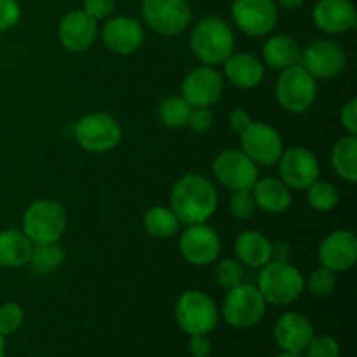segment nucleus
Wrapping results in <instances>:
<instances>
[{
    "mask_svg": "<svg viewBox=\"0 0 357 357\" xmlns=\"http://www.w3.org/2000/svg\"><path fill=\"white\" fill-rule=\"evenodd\" d=\"M169 202L180 223H206L218 208V192L206 176L188 173L174 183Z\"/></svg>",
    "mask_w": 357,
    "mask_h": 357,
    "instance_id": "f257e3e1",
    "label": "nucleus"
},
{
    "mask_svg": "<svg viewBox=\"0 0 357 357\" xmlns=\"http://www.w3.org/2000/svg\"><path fill=\"white\" fill-rule=\"evenodd\" d=\"M305 289L302 272L289 261H268L261 267L258 291L272 305H288L298 300Z\"/></svg>",
    "mask_w": 357,
    "mask_h": 357,
    "instance_id": "f03ea898",
    "label": "nucleus"
},
{
    "mask_svg": "<svg viewBox=\"0 0 357 357\" xmlns=\"http://www.w3.org/2000/svg\"><path fill=\"white\" fill-rule=\"evenodd\" d=\"M234 33L220 17H206L195 24L190 37L192 52L204 65L216 66L234 52Z\"/></svg>",
    "mask_w": 357,
    "mask_h": 357,
    "instance_id": "7ed1b4c3",
    "label": "nucleus"
},
{
    "mask_svg": "<svg viewBox=\"0 0 357 357\" xmlns=\"http://www.w3.org/2000/svg\"><path fill=\"white\" fill-rule=\"evenodd\" d=\"M66 229V213L59 202L38 199L23 215V234L33 244L58 243Z\"/></svg>",
    "mask_w": 357,
    "mask_h": 357,
    "instance_id": "20e7f679",
    "label": "nucleus"
},
{
    "mask_svg": "<svg viewBox=\"0 0 357 357\" xmlns=\"http://www.w3.org/2000/svg\"><path fill=\"white\" fill-rule=\"evenodd\" d=\"M265 305L267 302L257 286L241 282L239 286L229 289L227 293L223 300L222 316L229 326L246 330L260 323L265 314Z\"/></svg>",
    "mask_w": 357,
    "mask_h": 357,
    "instance_id": "39448f33",
    "label": "nucleus"
},
{
    "mask_svg": "<svg viewBox=\"0 0 357 357\" xmlns=\"http://www.w3.org/2000/svg\"><path fill=\"white\" fill-rule=\"evenodd\" d=\"M279 105L291 114H305L317 96V82L302 65L281 72L275 86Z\"/></svg>",
    "mask_w": 357,
    "mask_h": 357,
    "instance_id": "423d86ee",
    "label": "nucleus"
},
{
    "mask_svg": "<svg viewBox=\"0 0 357 357\" xmlns=\"http://www.w3.org/2000/svg\"><path fill=\"white\" fill-rule=\"evenodd\" d=\"M178 324L187 335H209L218 324V309L202 291H185L174 307Z\"/></svg>",
    "mask_w": 357,
    "mask_h": 357,
    "instance_id": "0eeeda50",
    "label": "nucleus"
},
{
    "mask_svg": "<svg viewBox=\"0 0 357 357\" xmlns=\"http://www.w3.org/2000/svg\"><path fill=\"white\" fill-rule=\"evenodd\" d=\"M122 129L117 119L110 114H87L77 122L75 139L86 152H110L121 143Z\"/></svg>",
    "mask_w": 357,
    "mask_h": 357,
    "instance_id": "6e6552de",
    "label": "nucleus"
},
{
    "mask_svg": "<svg viewBox=\"0 0 357 357\" xmlns=\"http://www.w3.org/2000/svg\"><path fill=\"white\" fill-rule=\"evenodd\" d=\"M142 14L153 31L166 37L181 33L192 20L187 0H143Z\"/></svg>",
    "mask_w": 357,
    "mask_h": 357,
    "instance_id": "1a4fd4ad",
    "label": "nucleus"
},
{
    "mask_svg": "<svg viewBox=\"0 0 357 357\" xmlns=\"http://www.w3.org/2000/svg\"><path fill=\"white\" fill-rule=\"evenodd\" d=\"M300 65L316 80H330L340 75L347 66V54L338 42H310L302 51Z\"/></svg>",
    "mask_w": 357,
    "mask_h": 357,
    "instance_id": "9d476101",
    "label": "nucleus"
},
{
    "mask_svg": "<svg viewBox=\"0 0 357 357\" xmlns=\"http://www.w3.org/2000/svg\"><path fill=\"white\" fill-rule=\"evenodd\" d=\"M216 180L229 190H251L258 180V166L243 150H223L213 162Z\"/></svg>",
    "mask_w": 357,
    "mask_h": 357,
    "instance_id": "9b49d317",
    "label": "nucleus"
},
{
    "mask_svg": "<svg viewBox=\"0 0 357 357\" xmlns=\"http://www.w3.org/2000/svg\"><path fill=\"white\" fill-rule=\"evenodd\" d=\"M279 173L284 185L293 190H307L319 180L321 166L312 150L303 146H291L282 150L278 160Z\"/></svg>",
    "mask_w": 357,
    "mask_h": 357,
    "instance_id": "f8f14e48",
    "label": "nucleus"
},
{
    "mask_svg": "<svg viewBox=\"0 0 357 357\" xmlns=\"http://www.w3.org/2000/svg\"><path fill=\"white\" fill-rule=\"evenodd\" d=\"M232 17L248 37H264L278 24V3L274 0H236L232 3Z\"/></svg>",
    "mask_w": 357,
    "mask_h": 357,
    "instance_id": "ddd939ff",
    "label": "nucleus"
},
{
    "mask_svg": "<svg viewBox=\"0 0 357 357\" xmlns=\"http://www.w3.org/2000/svg\"><path fill=\"white\" fill-rule=\"evenodd\" d=\"M241 150L257 166H274L278 164L282 150V138L272 126L265 122H251L246 131L241 132Z\"/></svg>",
    "mask_w": 357,
    "mask_h": 357,
    "instance_id": "4468645a",
    "label": "nucleus"
},
{
    "mask_svg": "<svg viewBox=\"0 0 357 357\" xmlns=\"http://www.w3.org/2000/svg\"><path fill=\"white\" fill-rule=\"evenodd\" d=\"M223 75L213 66H197L185 75L181 96L192 108H209L222 98Z\"/></svg>",
    "mask_w": 357,
    "mask_h": 357,
    "instance_id": "2eb2a0df",
    "label": "nucleus"
},
{
    "mask_svg": "<svg viewBox=\"0 0 357 357\" xmlns=\"http://www.w3.org/2000/svg\"><path fill=\"white\" fill-rule=\"evenodd\" d=\"M222 243L220 237L211 227L206 223L188 225V229L180 237V251L185 260L195 267L211 265L218 260Z\"/></svg>",
    "mask_w": 357,
    "mask_h": 357,
    "instance_id": "dca6fc26",
    "label": "nucleus"
},
{
    "mask_svg": "<svg viewBox=\"0 0 357 357\" xmlns=\"http://www.w3.org/2000/svg\"><path fill=\"white\" fill-rule=\"evenodd\" d=\"M317 258L321 267L331 272H345L357 261V237L351 230H335L321 243Z\"/></svg>",
    "mask_w": 357,
    "mask_h": 357,
    "instance_id": "f3484780",
    "label": "nucleus"
},
{
    "mask_svg": "<svg viewBox=\"0 0 357 357\" xmlns=\"http://www.w3.org/2000/svg\"><path fill=\"white\" fill-rule=\"evenodd\" d=\"M312 21L324 33H347L357 24L356 7L351 0H319L312 9Z\"/></svg>",
    "mask_w": 357,
    "mask_h": 357,
    "instance_id": "a211bd4d",
    "label": "nucleus"
},
{
    "mask_svg": "<svg viewBox=\"0 0 357 357\" xmlns=\"http://www.w3.org/2000/svg\"><path fill=\"white\" fill-rule=\"evenodd\" d=\"M96 20L84 10H70L63 16L58 26V38L65 49L72 52H84L96 40Z\"/></svg>",
    "mask_w": 357,
    "mask_h": 357,
    "instance_id": "6ab92c4d",
    "label": "nucleus"
},
{
    "mask_svg": "<svg viewBox=\"0 0 357 357\" xmlns=\"http://www.w3.org/2000/svg\"><path fill=\"white\" fill-rule=\"evenodd\" d=\"M101 38L112 52L128 56L138 51L145 40V31L135 17L117 16L107 21L101 31Z\"/></svg>",
    "mask_w": 357,
    "mask_h": 357,
    "instance_id": "aec40b11",
    "label": "nucleus"
},
{
    "mask_svg": "<svg viewBox=\"0 0 357 357\" xmlns=\"http://www.w3.org/2000/svg\"><path fill=\"white\" fill-rule=\"evenodd\" d=\"M314 335L312 323L300 312L282 314L274 326V340L282 352L302 354Z\"/></svg>",
    "mask_w": 357,
    "mask_h": 357,
    "instance_id": "412c9836",
    "label": "nucleus"
},
{
    "mask_svg": "<svg viewBox=\"0 0 357 357\" xmlns=\"http://www.w3.org/2000/svg\"><path fill=\"white\" fill-rule=\"evenodd\" d=\"M227 80L239 89H253L261 82L265 66L260 59L250 52H236L223 61Z\"/></svg>",
    "mask_w": 357,
    "mask_h": 357,
    "instance_id": "4be33fe9",
    "label": "nucleus"
},
{
    "mask_svg": "<svg viewBox=\"0 0 357 357\" xmlns=\"http://www.w3.org/2000/svg\"><path fill=\"white\" fill-rule=\"evenodd\" d=\"M251 192H253L257 208L265 213H271V215L284 213L293 201L289 188L279 178H258Z\"/></svg>",
    "mask_w": 357,
    "mask_h": 357,
    "instance_id": "5701e85b",
    "label": "nucleus"
},
{
    "mask_svg": "<svg viewBox=\"0 0 357 357\" xmlns=\"http://www.w3.org/2000/svg\"><path fill=\"white\" fill-rule=\"evenodd\" d=\"M261 56L268 68L282 72V70L300 65L302 49L289 35H274L264 44Z\"/></svg>",
    "mask_w": 357,
    "mask_h": 357,
    "instance_id": "b1692460",
    "label": "nucleus"
},
{
    "mask_svg": "<svg viewBox=\"0 0 357 357\" xmlns=\"http://www.w3.org/2000/svg\"><path fill=\"white\" fill-rule=\"evenodd\" d=\"M236 255L246 267L261 268L271 261V241L258 230H246L236 239Z\"/></svg>",
    "mask_w": 357,
    "mask_h": 357,
    "instance_id": "393cba45",
    "label": "nucleus"
},
{
    "mask_svg": "<svg viewBox=\"0 0 357 357\" xmlns=\"http://www.w3.org/2000/svg\"><path fill=\"white\" fill-rule=\"evenodd\" d=\"M33 243L23 230L7 229L0 232V267L17 268L28 264Z\"/></svg>",
    "mask_w": 357,
    "mask_h": 357,
    "instance_id": "a878e982",
    "label": "nucleus"
},
{
    "mask_svg": "<svg viewBox=\"0 0 357 357\" xmlns=\"http://www.w3.org/2000/svg\"><path fill=\"white\" fill-rule=\"evenodd\" d=\"M331 166L342 180L349 183L357 181V138L356 135L344 136L331 149Z\"/></svg>",
    "mask_w": 357,
    "mask_h": 357,
    "instance_id": "bb28decb",
    "label": "nucleus"
},
{
    "mask_svg": "<svg viewBox=\"0 0 357 357\" xmlns=\"http://www.w3.org/2000/svg\"><path fill=\"white\" fill-rule=\"evenodd\" d=\"M65 261V250L59 243H45V244H35L31 248L30 265L31 272L37 275H47L49 272L56 271L59 265Z\"/></svg>",
    "mask_w": 357,
    "mask_h": 357,
    "instance_id": "cd10ccee",
    "label": "nucleus"
},
{
    "mask_svg": "<svg viewBox=\"0 0 357 357\" xmlns=\"http://www.w3.org/2000/svg\"><path fill=\"white\" fill-rule=\"evenodd\" d=\"M143 225L145 230L152 237L157 239H167L178 234L180 230V220L173 213V209L162 208V206H155V208L149 209L143 216Z\"/></svg>",
    "mask_w": 357,
    "mask_h": 357,
    "instance_id": "c85d7f7f",
    "label": "nucleus"
},
{
    "mask_svg": "<svg viewBox=\"0 0 357 357\" xmlns=\"http://www.w3.org/2000/svg\"><path fill=\"white\" fill-rule=\"evenodd\" d=\"M190 110L192 107L183 96H169L160 101L159 117L167 128H183V126H187Z\"/></svg>",
    "mask_w": 357,
    "mask_h": 357,
    "instance_id": "c756f323",
    "label": "nucleus"
},
{
    "mask_svg": "<svg viewBox=\"0 0 357 357\" xmlns=\"http://www.w3.org/2000/svg\"><path fill=\"white\" fill-rule=\"evenodd\" d=\"M307 199H309L310 208L319 213L333 211L338 206V201H340L337 187L331 185L330 181L321 180H317L316 183H312L307 188Z\"/></svg>",
    "mask_w": 357,
    "mask_h": 357,
    "instance_id": "7c9ffc66",
    "label": "nucleus"
},
{
    "mask_svg": "<svg viewBox=\"0 0 357 357\" xmlns=\"http://www.w3.org/2000/svg\"><path fill=\"white\" fill-rule=\"evenodd\" d=\"M215 274H216V281H218V284L222 286V288L232 289L243 282L244 268L239 261L227 258V260H222L218 265H216Z\"/></svg>",
    "mask_w": 357,
    "mask_h": 357,
    "instance_id": "2f4dec72",
    "label": "nucleus"
},
{
    "mask_svg": "<svg viewBox=\"0 0 357 357\" xmlns=\"http://www.w3.org/2000/svg\"><path fill=\"white\" fill-rule=\"evenodd\" d=\"M307 288L312 293L314 296H330L331 293L337 288V274L328 268L321 267L317 271H314L312 274L309 275V281H307Z\"/></svg>",
    "mask_w": 357,
    "mask_h": 357,
    "instance_id": "473e14b6",
    "label": "nucleus"
},
{
    "mask_svg": "<svg viewBox=\"0 0 357 357\" xmlns=\"http://www.w3.org/2000/svg\"><path fill=\"white\" fill-rule=\"evenodd\" d=\"M24 319V312L20 303L7 302L0 305V333L6 335L16 333L21 328Z\"/></svg>",
    "mask_w": 357,
    "mask_h": 357,
    "instance_id": "72a5a7b5",
    "label": "nucleus"
},
{
    "mask_svg": "<svg viewBox=\"0 0 357 357\" xmlns=\"http://www.w3.org/2000/svg\"><path fill=\"white\" fill-rule=\"evenodd\" d=\"M230 213L237 220H248L257 211V202H255L253 192L251 190H234L229 201Z\"/></svg>",
    "mask_w": 357,
    "mask_h": 357,
    "instance_id": "f704fd0d",
    "label": "nucleus"
},
{
    "mask_svg": "<svg viewBox=\"0 0 357 357\" xmlns=\"http://www.w3.org/2000/svg\"><path fill=\"white\" fill-rule=\"evenodd\" d=\"M305 357H338L340 356V345L330 335H321L310 340V344L307 345Z\"/></svg>",
    "mask_w": 357,
    "mask_h": 357,
    "instance_id": "c9c22d12",
    "label": "nucleus"
},
{
    "mask_svg": "<svg viewBox=\"0 0 357 357\" xmlns=\"http://www.w3.org/2000/svg\"><path fill=\"white\" fill-rule=\"evenodd\" d=\"M187 126L194 132H208L213 128V112L209 108H192L188 114Z\"/></svg>",
    "mask_w": 357,
    "mask_h": 357,
    "instance_id": "e433bc0d",
    "label": "nucleus"
},
{
    "mask_svg": "<svg viewBox=\"0 0 357 357\" xmlns=\"http://www.w3.org/2000/svg\"><path fill=\"white\" fill-rule=\"evenodd\" d=\"M21 17V7L17 0H0V31L16 26Z\"/></svg>",
    "mask_w": 357,
    "mask_h": 357,
    "instance_id": "4c0bfd02",
    "label": "nucleus"
},
{
    "mask_svg": "<svg viewBox=\"0 0 357 357\" xmlns=\"http://www.w3.org/2000/svg\"><path fill=\"white\" fill-rule=\"evenodd\" d=\"M115 9V0H84V13L89 14L93 20H105Z\"/></svg>",
    "mask_w": 357,
    "mask_h": 357,
    "instance_id": "58836bf2",
    "label": "nucleus"
},
{
    "mask_svg": "<svg viewBox=\"0 0 357 357\" xmlns=\"http://www.w3.org/2000/svg\"><path fill=\"white\" fill-rule=\"evenodd\" d=\"M188 351L192 357H209L211 354V340L208 335H190Z\"/></svg>",
    "mask_w": 357,
    "mask_h": 357,
    "instance_id": "ea45409f",
    "label": "nucleus"
},
{
    "mask_svg": "<svg viewBox=\"0 0 357 357\" xmlns=\"http://www.w3.org/2000/svg\"><path fill=\"white\" fill-rule=\"evenodd\" d=\"M342 126L349 131V135H357V100L352 98L344 107L340 115Z\"/></svg>",
    "mask_w": 357,
    "mask_h": 357,
    "instance_id": "a19ab883",
    "label": "nucleus"
},
{
    "mask_svg": "<svg viewBox=\"0 0 357 357\" xmlns=\"http://www.w3.org/2000/svg\"><path fill=\"white\" fill-rule=\"evenodd\" d=\"M251 122H253V119H251V115L248 114L246 110H243V108H236V110H232V114L229 115L230 128H232L237 135L246 131L251 126Z\"/></svg>",
    "mask_w": 357,
    "mask_h": 357,
    "instance_id": "79ce46f5",
    "label": "nucleus"
},
{
    "mask_svg": "<svg viewBox=\"0 0 357 357\" xmlns=\"http://www.w3.org/2000/svg\"><path fill=\"white\" fill-rule=\"evenodd\" d=\"M291 257V248L284 241H275L271 243V261H289Z\"/></svg>",
    "mask_w": 357,
    "mask_h": 357,
    "instance_id": "37998d69",
    "label": "nucleus"
},
{
    "mask_svg": "<svg viewBox=\"0 0 357 357\" xmlns=\"http://www.w3.org/2000/svg\"><path fill=\"white\" fill-rule=\"evenodd\" d=\"M275 3H279L281 7H284V9H296V7L302 6L305 0H274Z\"/></svg>",
    "mask_w": 357,
    "mask_h": 357,
    "instance_id": "c03bdc74",
    "label": "nucleus"
},
{
    "mask_svg": "<svg viewBox=\"0 0 357 357\" xmlns=\"http://www.w3.org/2000/svg\"><path fill=\"white\" fill-rule=\"evenodd\" d=\"M0 357H6V337L0 333Z\"/></svg>",
    "mask_w": 357,
    "mask_h": 357,
    "instance_id": "a18cd8bd",
    "label": "nucleus"
},
{
    "mask_svg": "<svg viewBox=\"0 0 357 357\" xmlns=\"http://www.w3.org/2000/svg\"><path fill=\"white\" fill-rule=\"evenodd\" d=\"M274 357H302V354H293V352H281V354Z\"/></svg>",
    "mask_w": 357,
    "mask_h": 357,
    "instance_id": "49530a36",
    "label": "nucleus"
}]
</instances>
